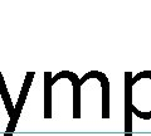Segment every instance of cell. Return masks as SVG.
<instances>
[{
	"mask_svg": "<svg viewBox=\"0 0 151 136\" xmlns=\"http://www.w3.org/2000/svg\"><path fill=\"white\" fill-rule=\"evenodd\" d=\"M50 73L49 72H47L45 73V117L48 119V117L50 116V91H49V88H50Z\"/></svg>",
	"mask_w": 151,
	"mask_h": 136,
	"instance_id": "3",
	"label": "cell"
},
{
	"mask_svg": "<svg viewBox=\"0 0 151 136\" xmlns=\"http://www.w3.org/2000/svg\"><path fill=\"white\" fill-rule=\"evenodd\" d=\"M130 110L140 119H151V71L140 72L134 78L126 73V120Z\"/></svg>",
	"mask_w": 151,
	"mask_h": 136,
	"instance_id": "1",
	"label": "cell"
},
{
	"mask_svg": "<svg viewBox=\"0 0 151 136\" xmlns=\"http://www.w3.org/2000/svg\"><path fill=\"white\" fill-rule=\"evenodd\" d=\"M33 76H34V73H28L27 74V79H25V83H24V90L22 91V96L19 97V101H18V105L15 107V111H17V115H15V119H14V122L8 127V131H6V135L12 134L14 127H15V124H17V120H18V114L22 110V106H23V102L25 100V96H27V92H28V87H29V84L32 83V79H33Z\"/></svg>",
	"mask_w": 151,
	"mask_h": 136,
	"instance_id": "2",
	"label": "cell"
}]
</instances>
